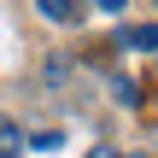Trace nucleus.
<instances>
[{
    "label": "nucleus",
    "mask_w": 158,
    "mask_h": 158,
    "mask_svg": "<svg viewBox=\"0 0 158 158\" xmlns=\"http://www.w3.org/2000/svg\"><path fill=\"white\" fill-rule=\"evenodd\" d=\"M123 158H141V152H123Z\"/></svg>",
    "instance_id": "423d86ee"
},
{
    "label": "nucleus",
    "mask_w": 158,
    "mask_h": 158,
    "mask_svg": "<svg viewBox=\"0 0 158 158\" xmlns=\"http://www.w3.org/2000/svg\"><path fill=\"white\" fill-rule=\"evenodd\" d=\"M94 6H100V12H123V0H94Z\"/></svg>",
    "instance_id": "20e7f679"
},
{
    "label": "nucleus",
    "mask_w": 158,
    "mask_h": 158,
    "mask_svg": "<svg viewBox=\"0 0 158 158\" xmlns=\"http://www.w3.org/2000/svg\"><path fill=\"white\" fill-rule=\"evenodd\" d=\"M88 158H117V152H111V147H94V152H88Z\"/></svg>",
    "instance_id": "39448f33"
},
{
    "label": "nucleus",
    "mask_w": 158,
    "mask_h": 158,
    "mask_svg": "<svg viewBox=\"0 0 158 158\" xmlns=\"http://www.w3.org/2000/svg\"><path fill=\"white\" fill-rule=\"evenodd\" d=\"M18 152H23V129L12 117H0V158H18Z\"/></svg>",
    "instance_id": "7ed1b4c3"
},
{
    "label": "nucleus",
    "mask_w": 158,
    "mask_h": 158,
    "mask_svg": "<svg viewBox=\"0 0 158 158\" xmlns=\"http://www.w3.org/2000/svg\"><path fill=\"white\" fill-rule=\"evenodd\" d=\"M35 12L47 23H76V0H35Z\"/></svg>",
    "instance_id": "f03ea898"
},
{
    "label": "nucleus",
    "mask_w": 158,
    "mask_h": 158,
    "mask_svg": "<svg viewBox=\"0 0 158 158\" xmlns=\"http://www.w3.org/2000/svg\"><path fill=\"white\" fill-rule=\"evenodd\" d=\"M123 47H135V53H158V23H135V29H123Z\"/></svg>",
    "instance_id": "f257e3e1"
}]
</instances>
